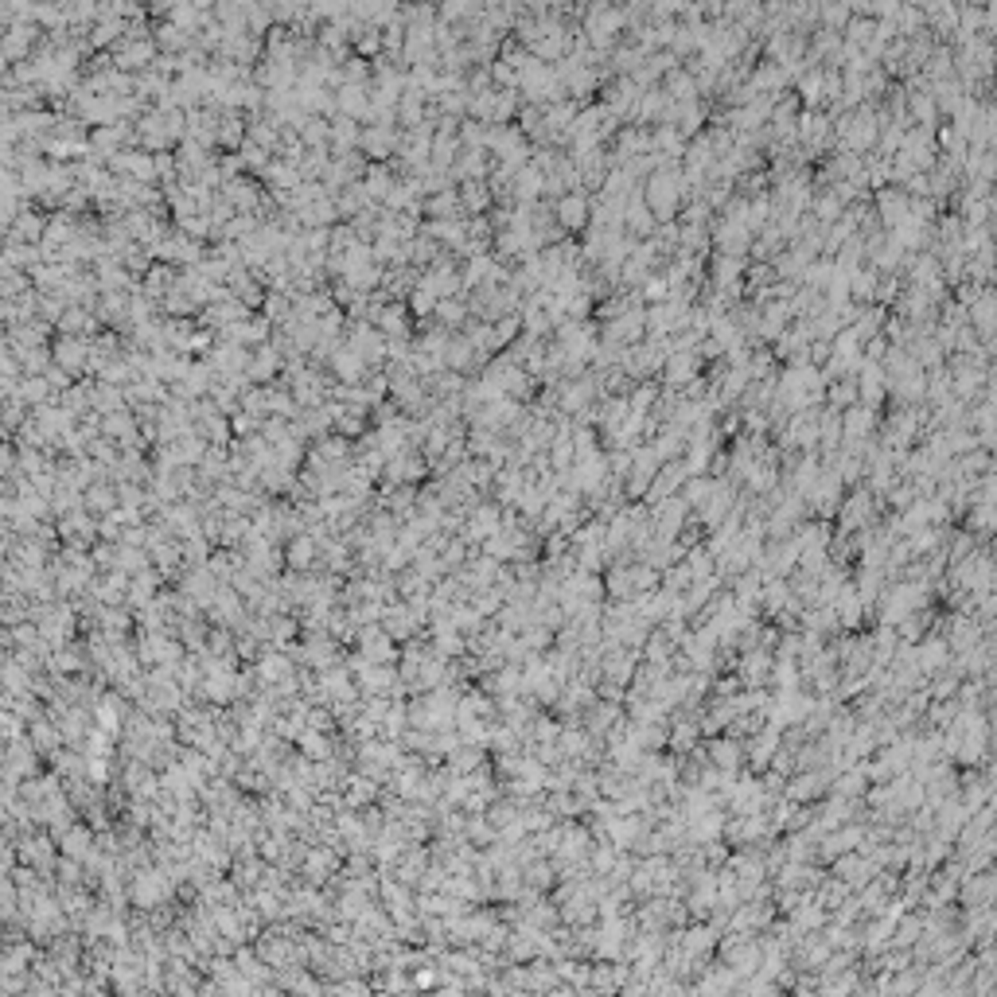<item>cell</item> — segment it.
Here are the masks:
<instances>
[{"instance_id":"1","label":"cell","mask_w":997,"mask_h":997,"mask_svg":"<svg viewBox=\"0 0 997 997\" xmlns=\"http://www.w3.org/2000/svg\"><path fill=\"white\" fill-rule=\"evenodd\" d=\"M690 195V183L686 175L674 168V164H666V168H659L647 180V191H643V203H647V210L654 215V222H671L678 215V207H682V199Z\"/></svg>"},{"instance_id":"2","label":"cell","mask_w":997,"mask_h":997,"mask_svg":"<svg viewBox=\"0 0 997 997\" xmlns=\"http://www.w3.org/2000/svg\"><path fill=\"white\" fill-rule=\"evenodd\" d=\"M834 133L841 137V145H846V152H865L877 145V133H881V125H877V113L873 110H853V113H841V121L834 125Z\"/></svg>"},{"instance_id":"3","label":"cell","mask_w":997,"mask_h":997,"mask_svg":"<svg viewBox=\"0 0 997 997\" xmlns=\"http://www.w3.org/2000/svg\"><path fill=\"white\" fill-rule=\"evenodd\" d=\"M888 390H893L896 397H904V402H916V397L923 394V374H920V362L916 355H904V351H893L888 355Z\"/></svg>"},{"instance_id":"4","label":"cell","mask_w":997,"mask_h":997,"mask_svg":"<svg viewBox=\"0 0 997 997\" xmlns=\"http://www.w3.org/2000/svg\"><path fill=\"white\" fill-rule=\"evenodd\" d=\"M514 110H519V98H514V90H487V93H479V98H472V121H479V125H491V129H499V125H507L511 117H514Z\"/></svg>"},{"instance_id":"5","label":"cell","mask_w":997,"mask_h":997,"mask_svg":"<svg viewBox=\"0 0 997 997\" xmlns=\"http://www.w3.org/2000/svg\"><path fill=\"white\" fill-rule=\"evenodd\" d=\"M628 23V12L619 8H608V4H592L589 12H584V40H589L592 47H604L616 40V31Z\"/></svg>"},{"instance_id":"6","label":"cell","mask_w":997,"mask_h":997,"mask_svg":"<svg viewBox=\"0 0 997 997\" xmlns=\"http://www.w3.org/2000/svg\"><path fill=\"white\" fill-rule=\"evenodd\" d=\"M690 320H694L690 300H663V304H654V308H647V332L654 339L682 332V327H690Z\"/></svg>"},{"instance_id":"7","label":"cell","mask_w":997,"mask_h":997,"mask_svg":"<svg viewBox=\"0 0 997 997\" xmlns=\"http://www.w3.org/2000/svg\"><path fill=\"white\" fill-rule=\"evenodd\" d=\"M417 285L429 289L437 300H452V297H460V292H464V277H460V269H456L452 257H441L437 265H429L425 273H421Z\"/></svg>"},{"instance_id":"8","label":"cell","mask_w":997,"mask_h":997,"mask_svg":"<svg viewBox=\"0 0 997 997\" xmlns=\"http://www.w3.org/2000/svg\"><path fill=\"white\" fill-rule=\"evenodd\" d=\"M152 257H156V262H164V265H183V269H191V265L203 262V245H199L195 238H187L183 230H172L168 238H164L156 250H152Z\"/></svg>"},{"instance_id":"9","label":"cell","mask_w":997,"mask_h":997,"mask_svg":"<svg viewBox=\"0 0 997 997\" xmlns=\"http://www.w3.org/2000/svg\"><path fill=\"white\" fill-rule=\"evenodd\" d=\"M386 343H390V339H386L378 327L367 324V320H355V324H351V332H347V347L355 351L367 367H374V362L386 359Z\"/></svg>"},{"instance_id":"10","label":"cell","mask_w":997,"mask_h":997,"mask_svg":"<svg viewBox=\"0 0 997 997\" xmlns=\"http://www.w3.org/2000/svg\"><path fill=\"white\" fill-rule=\"evenodd\" d=\"M425 472H429V460L425 456H417L414 449H405V452H397V456H390V460H386V484L390 487H414L417 479H425Z\"/></svg>"},{"instance_id":"11","label":"cell","mask_w":997,"mask_h":997,"mask_svg":"<svg viewBox=\"0 0 997 997\" xmlns=\"http://www.w3.org/2000/svg\"><path fill=\"white\" fill-rule=\"evenodd\" d=\"M137 140L145 145V152H152V156H156V152H168V145L175 140L168 113H164V110H148L137 121Z\"/></svg>"},{"instance_id":"12","label":"cell","mask_w":997,"mask_h":997,"mask_svg":"<svg viewBox=\"0 0 997 997\" xmlns=\"http://www.w3.org/2000/svg\"><path fill=\"white\" fill-rule=\"evenodd\" d=\"M222 199H227V203L238 210V215H257V210H262V203H265V195H262V187H257L254 175H238V180H227V183H222Z\"/></svg>"},{"instance_id":"13","label":"cell","mask_w":997,"mask_h":997,"mask_svg":"<svg viewBox=\"0 0 997 997\" xmlns=\"http://www.w3.org/2000/svg\"><path fill=\"white\" fill-rule=\"evenodd\" d=\"M713 242H717V250H721L725 257H741V254L752 250V230H748L741 218L725 215L717 227H713Z\"/></svg>"},{"instance_id":"14","label":"cell","mask_w":997,"mask_h":997,"mask_svg":"<svg viewBox=\"0 0 997 997\" xmlns=\"http://www.w3.org/2000/svg\"><path fill=\"white\" fill-rule=\"evenodd\" d=\"M191 414H195V429L203 432V437H207L210 444H218V449H222V444L230 441V432H234V429H230L227 414H222V409H218L215 402H195V405H191Z\"/></svg>"},{"instance_id":"15","label":"cell","mask_w":997,"mask_h":997,"mask_svg":"<svg viewBox=\"0 0 997 997\" xmlns=\"http://www.w3.org/2000/svg\"><path fill=\"white\" fill-rule=\"evenodd\" d=\"M359 148L367 152L370 160H386V156H397V148H402V133H397L394 125H367L362 129V140Z\"/></svg>"},{"instance_id":"16","label":"cell","mask_w":997,"mask_h":997,"mask_svg":"<svg viewBox=\"0 0 997 997\" xmlns=\"http://www.w3.org/2000/svg\"><path fill=\"white\" fill-rule=\"evenodd\" d=\"M554 218H557L561 230H584V227H589V218H592L589 195H584V191H569L565 199H557V203H554Z\"/></svg>"},{"instance_id":"17","label":"cell","mask_w":997,"mask_h":997,"mask_svg":"<svg viewBox=\"0 0 997 997\" xmlns=\"http://www.w3.org/2000/svg\"><path fill=\"white\" fill-rule=\"evenodd\" d=\"M280 370H285V355H280L273 343H265V347H257L254 355H250V370H245V378H250L254 386H277Z\"/></svg>"},{"instance_id":"18","label":"cell","mask_w":997,"mask_h":997,"mask_svg":"<svg viewBox=\"0 0 997 997\" xmlns=\"http://www.w3.org/2000/svg\"><path fill=\"white\" fill-rule=\"evenodd\" d=\"M51 355H55V367H63V370H70V374L90 370V343H86V339L58 335L55 343H51Z\"/></svg>"},{"instance_id":"19","label":"cell","mask_w":997,"mask_h":997,"mask_svg":"<svg viewBox=\"0 0 997 997\" xmlns=\"http://www.w3.org/2000/svg\"><path fill=\"white\" fill-rule=\"evenodd\" d=\"M741 280H744V262H741V257L717 254V262H713V285H717V297L736 300V297H741Z\"/></svg>"},{"instance_id":"20","label":"cell","mask_w":997,"mask_h":997,"mask_svg":"<svg viewBox=\"0 0 997 997\" xmlns=\"http://www.w3.org/2000/svg\"><path fill=\"white\" fill-rule=\"evenodd\" d=\"M830 133H834V125H830L826 113H818V110L799 113V129H795V137L803 140L806 152H823V145L830 140Z\"/></svg>"},{"instance_id":"21","label":"cell","mask_w":997,"mask_h":997,"mask_svg":"<svg viewBox=\"0 0 997 997\" xmlns=\"http://www.w3.org/2000/svg\"><path fill=\"white\" fill-rule=\"evenodd\" d=\"M327 367H332V374L339 378V386H362V378L370 374V370H367V362H362V359H359L347 343L339 347L332 359H327Z\"/></svg>"},{"instance_id":"22","label":"cell","mask_w":997,"mask_h":997,"mask_svg":"<svg viewBox=\"0 0 997 997\" xmlns=\"http://www.w3.org/2000/svg\"><path fill=\"white\" fill-rule=\"evenodd\" d=\"M370 98H374V86H355V82H347L343 90H335V113L339 117H367L370 113Z\"/></svg>"},{"instance_id":"23","label":"cell","mask_w":997,"mask_h":997,"mask_svg":"<svg viewBox=\"0 0 997 997\" xmlns=\"http://www.w3.org/2000/svg\"><path fill=\"white\" fill-rule=\"evenodd\" d=\"M698 367H701L698 351H671L663 374H666V382H671V386H694L698 382Z\"/></svg>"},{"instance_id":"24","label":"cell","mask_w":997,"mask_h":997,"mask_svg":"<svg viewBox=\"0 0 997 997\" xmlns=\"http://www.w3.org/2000/svg\"><path fill=\"white\" fill-rule=\"evenodd\" d=\"M262 180H265V187H269V195H292V191H297V187L304 183V175H300L297 164H289V160H273V164H269V172L262 175Z\"/></svg>"},{"instance_id":"25","label":"cell","mask_w":997,"mask_h":997,"mask_svg":"<svg viewBox=\"0 0 997 997\" xmlns=\"http://www.w3.org/2000/svg\"><path fill=\"white\" fill-rule=\"evenodd\" d=\"M444 367L456 370V374H464V370H472V367H487V362L479 359V351H476V343L467 335H452L449 351H444Z\"/></svg>"},{"instance_id":"26","label":"cell","mask_w":997,"mask_h":997,"mask_svg":"<svg viewBox=\"0 0 997 997\" xmlns=\"http://www.w3.org/2000/svg\"><path fill=\"white\" fill-rule=\"evenodd\" d=\"M491 175V164H487V148H464L460 160L452 164V180L460 183H472V180H487Z\"/></svg>"},{"instance_id":"27","label":"cell","mask_w":997,"mask_h":997,"mask_svg":"<svg viewBox=\"0 0 997 997\" xmlns=\"http://www.w3.org/2000/svg\"><path fill=\"white\" fill-rule=\"evenodd\" d=\"M374 327H378L386 339H409V304L390 300V304H386V308L378 312Z\"/></svg>"},{"instance_id":"28","label":"cell","mask_w":997,"mask_h":997,"mask_svg":"<svg viewBox=\"0 0 997 997\" xmlns=\"http://www.w3.org/2000/svg\"><path fill=\"white\" fill-rule=\"evenodd\" d=\"M43 234H47V218L40 215V210L23 207L20 218H16V227L8 230V238H12V242H23V245H43Z\"/></svg>"},{"instance_id":"29","label":"cell","mask_w":997,"mask_h":997,"mask_svg":"<svg viewBox=\"0 0 997 997\" xmlns=\"http://www.w3.org/2000/svg\"><path fill=\"white\" fill-rule=\"evenodd\" d=\"M885 386H888V378H885V367L881 362H865L861 367V374H858V394H861V405H877L885 397Z\"/></svg>"},{"instance_id":"30","label":"cell","mask_w":997,"mask_h":997,"mask_svg":"<svg viewBox=\"0 0 997 997\" xmlns=\"http://www.w3.org/2000/svg\"><path fill=\"white\" fill-rule=\"evenodd\" d=\"M93 324H98V316H93L90 308H82V304H67V312L58 316V335H75V339H86L93 332Z\"/></svg>"},{"instance_id":"31","label":"cell","mask_w":997,"mask_h":997,"mask_svg":"<svg viewBox=\"0 0 997 997\" xmlns=\"http://www.w3.org/2000/svg\"><path fill=\"white\" fill-rule=\"evenodd\" d=\"M651 449L659 452V460L671 464L674 456H682V452L690 449V429H682V425H674V421H671V425H666V429L659 432V437L651 441Z\"/></svg>"},{"instance_id":"32","label":"cell","mask_w":997,"mask_h":997,"mask_svg":"<svg viewBox=\"0 0 997 997\" xmlns=\"http://www.w3.org/2000/svg\"><path fill=\"white\" fill-rule=\"evenodd\" d=\"M257 487L269 491V495H297V472L280 467V464H269V467H262V476H257Z\"/></svg>"},{"instance_id":"33","label":"cell","mask_w":997,"mask_h":997,"mask_svg":"<svg viewBox=\"0 0 997 997\" xmlns=\"http://www.w3.org/2000/svg\"><path fill=\"white\" fill-rule=\"evenodd\" d=\"M788 320H791V304H768L756 320V332L764 339H779L788 335Z\"/></svg>"},{"instance_id":"34","label":"cell","mask_w":997,"mask_h":997,"mask_svg":"<svg viewBox=\"0 0 997 997\" xmlns=\"http://www.w3.org/2000/svg\"><path fill=\"white\" fill-rule=\"evenodd\" d=\"M460 210H464V203H460V191H437V195H429L425 199V215L432 218V222H449V218H460Z\"/></svg>"},{"instance_id":"35","label":"cell","mask_w":997,"mask_h":997,"mask_svg":"<svg viewBox=\"0 0 997 997\" xmlns=\"http://www.w3.org/2000/svg\"><path fill=\"white\" fill-rule=\"evenodd\" d=\"M257 51H262V40H257V35H230V40L222 43L218 58H230V63L245 67V63H254V58H257Z\"/></svg>"},{"instance_id":"36","label":"cell","mask_w":997,"mask_h":997,"mask_svg":"<svg viewBox=\"0 0 997 997\" xmlns=\"http://www.w3.org/2000/svg\"><path fill=\"white\" fill-rule=\"evenodd\" d=\"M467 316H472V304H467L464 297H452V300L437 304L432 320H437L441 327H449V332H456V327H467Z\"/></svg>"},{"instance_id":"37","label":"cell","mask_w":997,"mask_h":997,"mask_svg":"<svg viewBox=\"0 0 997 997\" xmlns=\"http://www.w3.org/2000/svg\"><path fill=\"white\" fill-rule=\"evenodd\" d=\"M397 183V175L386 168V164H370L367 168V175H362V187H367V195H370V203L378 207L386 195H390V187Z\"/></svg>"},{"instance_id":"38","label":"cell","mask_w":997,"mask_h":997,"mask_svg":"<svg viewBox=\"0 0 997 997\" xmlns=\"http://www.w3.org/2000/svg\"><path fill=\"white\" fill-rule=\"evenodd\" d=\"M359 140H362V129L351 121V117H335V121H332V152H335V156L355 152Z\"/></svg>"},{"instance_id":"39","label":"cell","mask_w":997,"mask_h":997,"mask_svg":"<svg viewBox=\"0 0 997 997\" xmlns=\"http://www.w3.org/2000/svg\"><path fill=\"white\" fill-rule=\"evenodd\" d=\"M117 484L113 479H102V484H93L90 491H86V511L90 514H113L117 511Z\"/></svg>"},{"instance_id":"40","label":"cell","mask_w":997,"mask_h":997,"mask_svg":"<svg viewBox=\"0 0 997 997\" xmlns=\"http://www.w3.org/2000/svg\"><path fill=\"white\" fill-rule=\"evenodd\" d=\"M23 402H28L31 409H40V405H47L55 397V390H51V382L43 378V374H28V378L20 382V390H16Z\"/></svg>"},{"instance_id":"41","label":"cell","mask_w":997,"mask_h":997,"mask_svg":"<svg viewBox=\"0 0 997 997\" xmlns=\"http://www.w3.org/2000/svg\"><path fill=\"white\" fill-rule=\"evenodd\" d=\"M164 522L175 526V530L187 534V538H195V534H199L195 507H187V503H168V507H164Z\"/></svg>"},{"instance_id":"42","label":"cell","mask_w":997,"mask_h":997,"mask_svg":"<svg viewBox=\"0 0 997 997\" xmlns=\"http://www.w3.org/2000/svg\"><path fill=\"white\" fill-rule=\"evenodd\" d=\"M783 82H788V70H783L779 63H764L752 75V82H748V86H752V93H779L783 90Z\"/></svg>"},{"instance_id":"43","label":"cell","mask_w":997,"mask_h":997,"mask_svg":"<svg viewBox=\"0 0 997 997\" xmlns=\"http://www.w3.org/2000/svg\"><path fill=\"white\" fill-rule=\"evenodd\" d=\"M491 187L484 183V180H472V183H460V203H464V210L467 215H479V210H487L491 207Z\"/></svg>"},{"instance_id":"44","label":"cell","mask_w":997,"mask_h":997,"mask_svg":"<svg viewBox=\"0 0 997 997\" xmlns=\"http://www.w3.org/2000/svg\"><path fill=\"white\" fill-rule=\"evenodd\" d=\"M729 507H733V487L725 479H713V491L706 499V522H721Z\"/></svg>"},{"instance_id":"45","label":"cell","mask_w":997,"mask_h":997,"mask_svg":"<svg viewBox=\"0 0 997 997\" xmlns=\"http://www.w3.org/2000/svg\"><path fill=\"white\" fill-rule=\"evenodd\" d=\"M121 31H129L125 20H98V23H93V28L86 31V43H90V47H110V43L117 47V43H121Z\"/></svg>"},{"instance_id":"46","label":"cell","mask_w":997,"mask_h":997,"mask_svg":"<svg viewBox=\"0 0 997 997\" xmlns=\"http://www.w3.org/2000/svg\"><path fill=\"white\" fill-rule=\"evenodd\" d=\"M93 530H98V526H93V519H90V511H86V507L75 511V514H67V519H63V538H70V542H90Z\"/></svg>"},{"instance_id":"47","label":"cell","mask_w":997,"mask_h":997,"mask_svg":"<svg viewBox=\"0 0 997 997\" xmlns=\"http://www.w3.org/2000/svg\"><path fill=\"white\" fill-rule=\"evenodd\" d=\"M129 180H137V183H152V180H156V156L145 152V148L129 152Z\"/></svg>"},{"instance_id":"48","label":"cell","mask_w":997,"mask_h":997,"mask_svg":"<svg viewBox=\"0 0 997 997\" xmlns=\"http://www.w3.org/2000/svg\"><path fill=\"white\" fill-rule=\"evenodd\" d=\"M31 285V273H23V269H16V265H4V277H0V292H4V300H20V297H28V289Z\"/></svg>"},{"instance_id":"49","label":"cell","mask_w":997,"mask_h":997,"mask_svg":"<svg viewBox=\"0 0 997 997\" xmlns=\"http://www.w3.org/2000/svg\"><path fill=\"white\" fill-rule=\"evenodd\" d=\"M195 308H199V304H195L191 297H187V292H183L180 285H175V289L168 292V297L160 300V312H168L172 320H187V316H191Z\"/></svg>"},{"instance_id":"50","label":"cell","mask_w":997,"mask_h":997,"mask_svg":"<svg viewBox=\"0 0 997 997\" xmlns=\"http://www.w3.org/2000/svg\"><path fill=\"white\" fill-rule=\"evenodd\" d=\"M799 93H803V102L806 105H818V102H826V70H811V75H803L799 78Z\"/></svg>"},{"instance_id":"51","label":"cell","mask_w":997,"mask_h":997,"mask_svg":"<svg viewBox=\"0 0 997 997\" xmlns=\"http://www.w3.org/2000/svg\"><path fill=\"white\" fill-rule=\"evenodd\" d=\"M269 156H273V152L257 148V145H250V140L242 145V160H245V172H250V175H254V172H257V175H265V172H269V164H273Z\"/></svg>"},{"instance_id":"52","label":"cell","mask_w":997,"mask_h":997,"mask_svg":"<svg viewBox=\"0 0 997 997\" xmlns=\"http://www.w3.org/2000/svg\"><path fill=\"white\" fill-rule=\"evenodd\" d=\"M877 280H881V277H877L873 269H865V273H853V277H850V297H858V300L877 297V289H881Z\"/></svg>"},{"instance_id":"53","label":"cell","mask_w":997,"mask_h":997,"mask_svg":"<svg viewBox=\"0 0 997 997\" xmlns=\"http://www.w3.org/2000/svg\"><path fill=\"white\" fill-rule=\"evenodd\" d=\"M437 304H441V300L432 297L429 289H421V285H417V289H414V297H409V312H417L421 320H432V312H437Z\"/></svg>"},{"instance_id":"54","label":"cell","mask_w":997,"mask_h":997,"mask_svg":"<svg viewBox=\"0 0 997 997\" xmlns=\"http://www.w3.org/2000/svg\"><path fill=\"white\" fill-rule=\"evenodd\" d=\"M975 324L982 327V332H997V300L993 297L975 300Z\"/></svg>"},{"instance_id":"55","label":"cell","mask_w":997,"mask_h":997,"mask_svg":"<svg viewBox=\"0 0 997 997\" xmlns=\"http://www.w3.org/2000/svg\"><path fill=\"white\" fill-rule=\"evenodd\" d=\"M414 499H417V491L414 487H390V495H386V507H390L394 514H409L414 511Z\"/></svg>"},{"instance_id":"56","label":"cell","mask_w":997,"mask_h":997,"mask_svg":"<svg viewBox=\"0 0 997 997\" xmlns=\"http://www.w3.org/2000/svg\"><path fill=\"white\" fill-rule=\"evenodd\" d=\"M869 514H873V511H869V495H865V491H858V495L846 503V526H850V522H865Z\"/></svg>"},{"instance_id":"57","label":"cell","mask_w":997,"mask_h":997,"mask_svg":"<svg viewBox=\"0 0 997 997\" xmlns=\"http://www.w3.org/2000/svg\"><path fill=\"white\" fill-rule=\"evenodd\" d=\"M908 105H912V110H916V117H920L923 125H931V121H935V105H939V102H935V98H928V93H912V98H908Z\"/></svg>"},{"instance_id":"58","label":"cell","mask_w":997,"mask_h":997,"mask_svg":"<svg viewBox=\"0 0 997 997\" xmlns=\"http://www.w3.org/2000/svg\"><path fill=\"white\" fill-rule=\"evenodd\" d=\"M312 554H316V546H312V534L297 538V542H292V549H289L292 565H308V557H312Z\"/></svg>"},{"instance_id":"59","label":"cell","mask_w":997,"mask_h":997,"mask_svg":"<svg viewBox=\"0 0 997 997\" xmlns=\"http://www.w3.org/2000/svg\"><path fill=\"white\" fill-rule=\"evenodd\" d=\"M666 292H671V280H666V277H654V273H651L647 280H643V297H647V300H663Z\"/></svg>"},{"instance_id":"60","label":"cell","mask_w":997,"mask_h":997,"mask_svg":"<svg viewBox=\"0 0 997 997\" xmlns=\"http://www.w3.org/2000/svg\"><path fill=\"white\" fill-rule=\"evenodd\" d=\"M818 16L826 20V28H830V31H841V23L850 20V8H846V4H841V8H838V4H830V8L818 12Z\"/></svg>"},{"instance_id":"61","label":"cell","mask_w":997,"mask_h":997,"mask_svg":"<svg viewBox=\"0 0 997 997\" xmlns=\"http://www.w3.org/2000/svg\"><path fill=\"white\" fill-rule=\"evenodd\" d=\"M175 172H180V160H175L172 152H156V180H168V183H172Z\"/></svg>"},{"instance_id":"62","label":"cell","mask_w":997,"mask_h":997,"mask_svg":"<svg viewBox=\"0 0 997 997\" xmlns=\"http://www.w3.org/2000/svg\"><path fill=\"white\" fill-rule=\"evenodd\" d=\"M145 530H148V526H125V534H121V538H125L129 546H137V542H145V538H148Z\"/></svg>"}]
</instances>
